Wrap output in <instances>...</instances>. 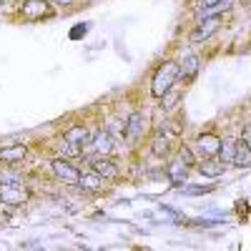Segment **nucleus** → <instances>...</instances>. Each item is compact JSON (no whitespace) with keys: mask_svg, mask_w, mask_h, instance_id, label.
Masks as SVG:
<instances>
[{"mask_svg":"<svg viewBox=\"0 0 251 251\" xmlns=\"http://www.w3.org/2000/svg\"><path fill=\"white\" fill-rule=\"evenodd\" d=\"M176 80H178V66H176V63H163V66L156 71V75H153L151 93H153L156 98H163L166 93L174 88Z\"/></svg>","mask_w":251,"mask_h":251,"instance_id":"f257e3e1","label":"nucleus"},{"mask_svg":"<svg viewBox=\"0 0 251 251\" xmlns=\"http://www.w3.org/2000/svg\"><path fill=\"white\" fill-rule=\"evenodd\" d=\"M219 25H221V18L219 15H211V18H206V20L201 18L199 20V28L191 33V40H194V43H203V40H208L219 30Z\"/></svg>","mask_w":251,"mask_h":251,"instance_id":"f03ea898","label":"nucleus"},{"mask_svg":"<svg viewBox=\"0 0 251 251\" xmlns=\"http://www.w3.org/2000/svg\"><path fill=\"white\" fill-rule=\"evenodd\" d=\"M53 174L60 178V181H66V183H78L80 181V171L75 169V166H71L68 161H63V158H53Z\"/></svg>","mask_w":251,"mask_h":251,"instance_id":"7ed1b4c3","label":"nucleus"},{"mask_svg":"<svg viewBox=\"0 0 251 251\" xmlns=\"http://www.w3.org/2000/svg\"><path fill=\"white\" fill-rule=\"evenodd\" d=\"M53 13L48 0H25L23 3V15L28 20H40V18H48Z\"/></svg>","mask_w":251,"mask_h":251,"instance_id":"20e7f679","label":"nucleus"},{"mask_svg":"<svg viewBox=\"0 0 251 251\" xmlns=\"http://www.w3.org/2000/svg\"><path fill=\"white\" fill-rule=\"evenodd\" d=\"M0 201L8 206H23L28 201V194L20 186H3L0 188Z\"/></svg>","mask_w":251,"mask_h":251,"instance_id":"39448f33","label":"nucleus"},{"mask_svg":"<svg viewBox=\"0 0 251 251\" xmlns=\"http://www.w3.org/2000/svg\"><path fill=\"white\" fill-rule=\"evenodd\" d=\"M91 166H93V171H96L100 178H116V176H118L116 163H113V161H108L106 156H100V158H91Z\"/></svg>","mask_w":251,"mask_h":251,"instance_id":"423d86ee","label":"nucleus"},{"mask_svg":"<svg viewBox=\"0 0 251 251\" xmlns=\"http://www.w3.org/2000/svg\"><path fill=\"white\" fill-rule=\"evenodd\" d=\"M196 149H199L206 158H208V156H216V153H219V149H221V141H219L216 136H211V133H206V136H199Z\"/></svg>","mask_w":251,"mask_h":251,"instance_id":"0eeeda50","label":"nucleus"},{"mask_svg":"<svg viewBox=\"0 0 251 251\" xmlns=\"http://www.w3.org/2000/svg\"><path fill=\"white\" fill-rule=\"evenodd\" d=\"M199 73V58L194 53H186L181 58V66H178V75H183L186 80H191L194 75Z\"/></svg>","mask_w":251,"mask_h":251,"instance_id":"6e6552de","label":"nucleus"},{"mask_svg":"<svg viewBox=\"0 0 251 251\" xmlns=\"http://www.w3.org/2000/svg\"><path fill=\"white\" fill-rule=\"evenodd\" d=\"M93 149H96L100 156H108V153L113 151V136H111V131H98V133L93 136Z\"/></svg>","mask_w":251,"mask_h":251,"instance_id":"1a4fd4ad","label":"nucleus"},{"mask_svg":"<svg viewBox=\"0 0 251 251\" xmlns=\"http://www.w3.org/2000/svg\"><path fill=\"white\" fill-rule=\"evenodd\" d=\"M166 174H169V178H171L176 186H181L183 181H188V166H186V163H181V161L176 158V161H171V163H169Z\"/></svg>","mask_w":251,"mask_h":251,"instance_id":"9d476101","label":"nucleus"},{"mask_svg":"<svg viewBox=\"0 0 251 251\" xmlns=\"http://www.w3.org/2000/svg\"><path fill=\"white\" fill-rule=\"evenodd\" d=\"M199 174L206 176V178H216V176L224 174V163L221 161H211V156H208V161L199 163Z\"/></svg>","mask_w":251,"mask_h":251,"instance_id":"9b49d317","label":"nucleus"},{"mask_svg":"<svg viewBox=\"0 0 251 251\" xmlns=\"http://www.w3.org/2000/svg\"><path fill=\"white\" fill-rule=\"evenodd\" d=\"M25 158V146H5L0 149V161L3 163H15Z\"/></svg>","mask_w":251,"mask_h":251,"instance_id":"f8f14e48","label":"nucleus"},{"mask_svg":"<svg viewBox=\"0 0 251 251\" xmlns=\"http://www.w3.org/2000/svg\"><path fill=\"white\" fill-rule=\"evenodd\" d=\"M66 141H73V143H88V141H93V136H91V131L86 128V126H73V128H68L66 131Z\"/></svg>","mask_w":251,"mask_h":251,"instance_id":"ddd939ff","label":"nucleus"},{"mask_svg":"<svg viewBox=\"0 0 251 251\" xmlns=\"http://www.w3.org/2000/svg\"><path fill=\"white\" fill-rule=\"evenodd\" d=\"M141 131H143V118H141V113H133L128 121H126V138H131V141H136L138 136H141Z\"/></svg>","mask_w":251,"mask_h":251,"instance_id":"4468645a","label":"nucleus"},{"mask_svg":"<svg viewBox=\"0 0 251 251\" xmlns=\"http://www.w3.org/2000/svg\"><path fill=\"white\" fill-rule=\"evenodd\" d=\"M151 149H153V153H156L158 158H163L166 153L171 151V141H169V136H166V133H156V138H153V146H151Z\"/></svg>","mask_w":251,"mask_h":251,"instance_id":"2eb2a0df","label":"nucleus"},{"mask_svg":"<svg viewBox=\"0 0 251 251\" xmlns=\"http://www.w3.org/2000/svg\"><path fill=\"white\" fill-rule=\"evenodd\" d=\"M80 188H86V191H100V186H103V181H100V176L98 174H86L83 176L80 174Z\"/></svg>","mask_w":251,"mask_h":251,"instance_id":"dca6fc26","label":"nucleus"},{"mask_svg":"<svg viewBox=\"0 0 251 251\" xmlns=\"http://www.w3.org/2000/svg\"><path fill=\"white\" fill-rule=\"evenodd\" d=\"M234 163L236 166H251V149L246 143H236V153H234Z\"/></svg>","mask_w":251,"mask_h":251,"instance_id":"f3484780","label":"nucleus"},{"mask_svg":"<svg viewBox=\"0 0 251 251\" xmlns=\"http://www.w3.org/2000/svg\"><path fill=\"white\" fill-rule=\"evenodd\" d=\"M234 153H236V143H234L231 138H226V143L221 141V149H219L221 163H226V161H234Z\"/></svg>","mask_w":251,"mask_h":251,"instance_id":"a211bd4d","label":"nucleus"},{"mask_svg":"<svg viewBox=\"0 0 251 251\" xmlns=\"http://www.w3.org/2000/svg\"><path fill=\"white\" fill-rule=\"evenodd\" d=\"M60 149H63V153H66V156H78V153H80V143H73V141H66V138H63V146H60Z\"/></svg>","mask_w":251,"mask_h":251,"instance_id":"6ab92c4d","label":"nucleus"},{"mask_svg":"<svg viewBox=\"0 0 251 251\" xmlns=\"http://www.w3.org/2000/svg\"><path fill=\"white\" fill-rule=\"evenodd\" d=\"M178 161H181V163H186L188 169H191V166L196 163V161H194V151H191V149H186V146H183V149H181V153H178Z\"/></svg>","mask_w":251,"mask_h":251,"instance_id":"aec40b11","label":"nucleus"},{"mask_svg":"<svg viewBox=\"0 0 251 251\" xmlns=\"http://www.w3.org/2000/svg\"><path fill=\"white\" fill-rule=\"evenodd\" d=\"M18 181H20V176H18V174H13V171L0 174V183H3V186H18Z\"/></svg>","mask_w":251,"mask_h":251,"instance_id":"412c9836","label":"nucleus"},{"mask_svg":"<svg viewBox=\"0 0 251 251\" xmlns=\"http://www.w3.org/2000/svg\"><path fill=\"white\" fill-rule=\"evenodd\" d=\"M178 98H181L178 93H171V91H169V93L163 96V100H161V106H163V108H174L176 103H178Z\"/></svg>","mask_w":251,"mask_h":251,"instance_id":"4be33fe9","label":"nucleus"},{"mask_svg":"<svg viewBox=\"0 0 251 251\" xmlns=\"http://www.w3.org/2000/svg\"><path fill=\"white\" fill-rule=\"evenodd\" d=\"M206 191H211V186H186L183 188V194H191V196H199V194H206Z\"/></svg>","mask_w":251,"mask_h":251,"instance_id":"5701e85b","label":"nucleus"},{"mask_svg":"<svg viewBox=\"0 0 251 251\" xmlns=\"http://www.w3.org/2000/svg\"><path fill=\"white\" fill-rule=\"evenodd\" d=\"M88 28H91V25H88V23H80V25H75V28H73V30H71V40H78V38H80V35H83V33H86V30H88Z\"/></svg>","mask_w":251,"mask_h":251,"instance_id":"b1692460","label":"nucleus"},{"mask_svg":"<svg viewBox=\"0 0 251 251\" xmlns=\"http://www.w3.org/2000/svg\"><path fill=\"white\" fill-rule=\"evenodd\" d=\"M244 143H246L249 149H251V123L246 126V128H244Z\"/></svg>","mask_w":251,"mask_h":251,"instance_id":"393cba45","label":"nucleus"},{"mask_svg":"<svg viewBox=\"0 0 251 251\" xmlns=\"http://www.w3.org/2000/svg\"><path fill=\"white\" fill-rule=\"evenodd\" d=\"M199 3H201V8H214V5L221 3V0H199Z\"/></svg>","mask_w":251,"mask_h":251,"instance_id":"a878e982","label":"nucleus"},{"mask_svg":"<svg viewBox=\"0 0 251 251\" xmlns=\"http://www.w3.org/2000/svg\"><path fill=\"white\" fill-rule=\"evenodd\" d=\"M53 3H58V5H73L75 0H53Z\"/></svg>","mask_w":251,"mask_h":251,"instance_id":"bb28decb","label":"nucleus"},{"mask_svg":"<svg viewBox=\"0 0 251 251\" xmlns=\"http://www.w3.org/2000/svg\"><path fill=\"white\" fill-rule=\"evenodd\" d=\"M0 3H5V0H0Z\"/></svg>","mask_w":251,"mask_h":251,"instance_id":"cd10ccee","label":"nucleus"}]
</instances>
